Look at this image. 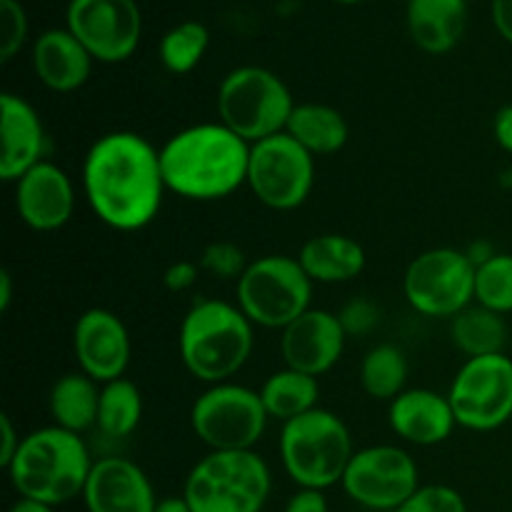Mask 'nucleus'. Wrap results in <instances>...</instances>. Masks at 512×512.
<instances>
[{"label":"nucleus","instance_id":"obj_1","mask_svg":"<svg viewBox=\"0 0 512 512\" xmlns=\"http://www.w3.org/2000/svg\"><path fill=\"white\" fill-rule=\"evenodd\" d=\"M168 193L160 150L145 135L113 130L83 160V195L95 218L118 233L143 230L158 218Z\"/></svg>","mask_w":512,"mask_h":512},{"label":"nucleus","instance_id":"obj_2","mask_svg":"<svg viewBox=\"0 0 512 512\" xmlns=\"http://www.w3.org/2000/svg\"><path fill=\"white\" fill-rule=\"evenodd\" d=\"M250 143L223 123H198L170 135L160 148L168 193L193 203L225 200L248 185Z\"/></svg>","mask_w":512,"mask_h":512},{"label":"nucleus","instance_id":"obj_3","mask_svg":"<svg viewBox=\"0 0 512 512\" xmlns=\"http://www.w3.org/2000/svg\"><path fill=\"white\" fill-rule=\"evenodd\" d=\"M95 460L80 435L48 425L23 435L13 463L5 468L18 498L45 505L70 503L83 498L85 483Z\"/></svg>","mask_w":512,"mask_h":512},{"label":"nucleus","instance_id":"obj_4","mask_svg":"<svg viewBox=\"0 0 512 512\" xmlns=\"http://www.w3.org/2000/svg\"><path fill=\"white\" fill-rule=\"evenodd\" d=\"M253 330L255 325L235 303L218 298L195 300L180 323V360L200 383H228L253 355Z\"/></svg>","mask_w":512,"mask_h":512},{"label":"nucleus","instance_id":"obj_5","mask_svg":"<svg viewBox=\"0 0 512 512\" xmlns=\"http://www.w3.org/2000/svg\"><path fill=\"white\" fill-rule=\"evenodd\" d=\"M278 453L285 475L298 488L328 490L343 483L355 448L343 418L333 410L315 408L283 423Z\"/></svg>","mask_w":512,"mask_h":512},{"label":"nucleus","instance_id":"obj_6","mask_svg":"<svg viewBox=\"0 0 512 512\" xmlns=\"http://www.w3.org/2000/svg\"><path fill=\"white\" fill-rule=\"evenodd\" d=\"M273 473L255 450H210L185 478L183 495L193 512H263Z\"/></svg>","mask_w":512,"mask_h":512},{"label":"nucleus","instance_id":"obj_7","mask_svg":"<svg viewBox=\"0 0 512 512\" xmlns=\"http://www.w3.org/2000/svg\"><path fill=\"white\" fill-rule=\"evenodd\" d=\"M218 120L245 143L285 133L295 100L278 73L260 65H240L218 85Z\"/></svg>","mask_w":512,"mask_h":512},{"label":"nucleus","instance_id":"obj_8","mask_svg":"<svg viewBox=\"0 0 512 512\" xmlns=\"http://www.w3.org/2000/svg\"><path fill=\"white\" fill-rule=\"evenodd\" d=\"M313 285L298 258L263 255L235 283V305L255 328L285 330L310 310Z\"/></svg>","mask_w":512,"mask_h":512},{"label":"nucleus","instance_id":"obj_9","mask_svg":"<svg viewBox=\"0 0 512 512\" xmlns=\"http://www.w3.org/2000/svg\"><path fill=\"white\" fill-rule=\"evenodd\" d=\"M270 415L260 390L228 380L208 385L190 408V428L208 450H255L268 430Z\"/></svg>","mask_w":512,"mask_h":512},{"label":"nucleus","instance_id":"obj_10","mask_svg":"<svg viewBox=\"0 0 512 512\" xmlns=\"http://www.w3.org/2000/svg\"><path fill=\"white\" fill-rule=\"evenodd\" d=\"M403 293L415 313L453 320L475 303V265L465 250L430 248L410 260Z\"/></svg>","mask_w":512,"mask_h":512},{"label":"nucleus","instance_id":"obj_11","mask_svg":"<svg viewBox=\"0 0 512 512\" xmlns=\"http://www.w3.org/2000/svg\"><path fill=\"white\" fill-rule=\"evenodd\" d=\"M455 420L473 433H493L512 420V355H485L460 365L448 390Z\"/></svg>","mask_w":512,"mask_h":512},{"label":"nucleus","instance_id":"obj_12","mask_svg":"<svg viewBox=\"0 0 512 512\" xmlns=\"http://www.w3.org/2000/svg\"><path fill=\"white\" fill-rule=\"evenodd\" d=\"M315 185V158L288 133L250 145L248 188L265 208L288 213L310 198Z\"/></svg>","mask_w":512,"mask_h":512},{"label":"nucleus","instance_id":"obj_13","mask_svg":"<svg viewBox=\"0 0 512 512\" xmlns=\"http://www.w3.org/2000/svg\"><path fill=\"white\" fill-rule=\"evenodd\" d=\"M340 485L360 508L395 512L420 488V470L398 445H368L355 450Z\"/></svg>","mask_w":512,"mask_h":512},{"label":"nucleus","instance_id":"obj_14","mask_svg":"<svg viewBox=\"0 0 512 512\" xmlns=\"http://www.w3.org/2000/svg\"><path fill=\"white\" fill-rule=\"evenodd\" d=\"M65 28L85 45L98 63H125L143 35L138 0H70Z\"/></svg>","mask_w":512,"mask_h":512},{"label":"nucleus","instance_id":"obj_15","mask_svg":"<svg viewBox=\"0 0 512 512\" xmlns=\"http://www.w3.org/2000/svg\"><path fill=\"white\" fill-rule=\"evenodd\" d=\"M73 353L80 373L105 385L125 378L133 343L123 320L105 308H90L73 325Z\"/></svg>","mask_w":512,"mask_h":512},{"label":"nucleus","instance_id":"obj_16","mask_svg":"<svg viewBox=\"0 0 512 512\" xmlns=\"http://www.w3.org/2000/svg\"><path fill=\"white\" fill-rule=\"evenodd\" d=\"M280 333V355L285 368L313 378L330 373L340 363L348 340L338 313L318 308H310Z\"/></svg>","mask_w":512,"mask_h":512},{"label":"nucleus","instance_id":"obj_17","mask_svg":"<svg viewBox=\"0 0 512 512\" xmlns=\"http://www.w3.org/2000/svg\"><path fill=\"white\" fill-rule=\"evenodd\" d=\"M15 185L18 218L35 233H55L65 228L75 213V185L53 160L30 168Z\"/></svg>","mask_w":512,"mask_h":512},{"label":"nucleus","instance_id":"obj_18","mask_svg":"<svg viewBox=\"0 0 512 512\" xmlns=\"http://www.w3.org/2000/svg\"><path fill=\"white\" fill-rule=\"evenodd\" d=\"M158 500L145 470L120 455L95 460L83 490L88 512H155Z\"/></svg>","mask_w":512,"mask_h":512},{"label":"nucleus","instance_id":"obj_19","mask_svg":"<svg viewBox=\"0 0 512 512\" xmlns=\"http://www.w3.org/2000/svg\"><path fill=\"white\" fill-rule=\"evenodd\" d=\"M0 180L18 183L30 168L45 160V128L43 118L23 95H0Z\"/></svg>","mask_w":512,"mask_h":512},{"label":"nucleus","instance_id":"obj_20","mask_svg":"<svg viewBox=\"0 0 512 512\" xmlns=\"http://www.w3.org/2000/svg\"><path fill=\"white\" fill-rule=\"evenodd\" d=\"M390 430L403 443L433 448L445 443L458 428L448 395L430 388H408L388 405Z\"/></svg>","mask_w":512,"mask_h":512},{"label":"nucleus","instance_id":"obj_21","mask_svg":"<svg viewBox=\"0 0 512 512\" xmlns=\"http://www.w3.org/2000/svg\"><path fill=\"white\" fill-rule=\"evenodd\" d=\"M93 55L68 28H48L33 40L30 65L40 83L53 93H75L93 73Z\"/></svg>","mask_w":512,"mask_h":512},{"label":"nucleus","instance_id":"obj_22","mask_svg":"<svg viewBox=\"0 0 512 512\" xmlns=\"http://www.w3.org/2000/svg\"><path fill=\"white\" fill-rule=\"evenodd\" d=\"M408 33L428 55H445L460 43L468 23V0H408Z\"/></svg>","mask_w":512,"mask_h":512},{"label":"nucleus","instance_id":"obj_23","mask_svg":"<svg viewBox=\"0 0 512 512\" xmlns=\"http://www.w3.org/2000/svg\"><path fill=\"white\" fill-rule=\"evenodd\" d=\"M300 265L313 283L338 285L360 278L368 265L365 248L350 235L323 233L303 243L298 253Z\"/></svg>","mask_w":512,"mask_h":512},{"label":"nucleus","instance_id":"obj_24","mask_svg":"<svg viewBox=\"0 0 512 512\" xmlns=\"http://www.w3.org/2000/svg\"><path fill=\"white\" fill-rule=\"evenodd\" d=\"M285 133L303 145L313 158L340 153L350 138L345 115L333 105L323 103H295Z\"/></svg>","mask_w":512,"mask_h":512},{"label":"nucleus","instance_id":"obj_25","mask_svg":"<svg viewBox=\"0 0 512 512\" xmlns=\"http://www.w3.org/2000/svg\"><path fill=\"white\" fill-rule=\"evenodd\" d=\"M100 408V383L88 378L85 373H65L50 388L48 410L53 425L83 435L85 430L95 428Z\"/></svg>","mask_w":512,"mask_h":512},{"label":"nucleus","instance_id":"obj_26","mask_svg":"<svg viewBox=\"0 0 512 512\" xmlns=\"http://www.w3.org/2000/svg\"><path fill=\"white\" fill-rule=\"evenodd\" d=\"M508 338L510 330L505 315L493 313L478 303L450 320V340H453L455 350H460L468 360L505 353Z\"/></svg>","mask_w":512,"mask_h":512},{"label":"nucleus","instance_id":"obj_27","mask_svg":"<svg viewBox=\"0 0 512 512\" xmlns=\"http://www.w3.org/2000/svg\"><path fill=\"white\" fill-rule=\"evenodd\" d=\"M318 398V378L298 373L293 368H283L278 373L268 375V380L260 388V400H263L270 420H280V423H290V420L315 410L318 408Z\"/></svg>","mask_w":512,"mask_h":512},{"label":"nucleus","instance_id":"obj_28","mask_svg":"<svg viewBox=\"0 0 512 512\" xmlns=\"http://www.w3.org/2000/svg\"><path fill=\"white\" fill-rule=\"evenodd\" d=\"M143 420V393L128 378H118L113 383L100 385L98 428L100 435L110 440H125L138 430Z\"/></svg>","mask_w":512,"mask_h":512},{"label":"nucleus","instance_id":"obj_29","mask_svg":"<svg viewBox=\"0 0 512 512\" xmlns=\"http://www.w3.org/2000/svg\"><path fill=\"white\" fill-rule=\"evenodd\" d=\"M360 388L368 398L393 403L408 390V358L393 343H380L360 363Z\"/></svg>","mask_w":512,"mask_h":512},{"label":"nucleus","instance_id":"obj_30","mask_svg":"<svg viewBox=\"0 0 512 512\" xmlns=\"http://www.w3.org/2000/svg\"><path fill=\"white\" fill-rule=\"evenodd\" d=\"M210 45V33L198 20H183L173 25L168 33L160 38L158 58L163 68L173 75L193 73L205 58Z\"/></svg>","mask_w":512,"mask_h":512},{"label":"nucleus","instance_id":"obj_31","mask_svg":"<svg viewBox=\"0 0 512 512\" xmlns=\"http://www.w3.org/2000/svg\"><path fill=\"white\" fill-rule=\"evenodd\" d=\"M475 303L493 313H512V255L495 253L475 268Z\"/></svg>","mask_w":512,"mask_h":512},{"label":"nucleus","instance_id":"obj_32","mask_svg":"<svg viewBox=\"0 0 512 512\" xmlns=\"http://www.w3.org/2000/svg\"><path fill=\"white\" fill-rule=\"evenodd\" d=\"M198 265L203 273H208L210 278L215 280H235L238 283L240 275L245 273V268L250 265V260L245 258L243 250L235 243H228V240H215V243H208L200 253Z\"/></svg>","mask_w":512,"mask_h":512},{"label":"nucleus","instance_id":"obj_33","mask_svg":"<svg viewBox=\"0 0 512 512\" xmlns=\"http://www.w3.org/2000/svg\"><path fill=\"white\" fill-rule=\"evenodd\" d=\"M28 38V13L20 0H0V63H10Z\"/></svg>","mask_w":512,"mask_h":512},{"label":"nucleus","instance_id":"obj_34","mask_svg":"<svg viewBox=\"0 0 512 512\" xmlns=\"http://www.w3.org/2000/svg\"><path fill=\"white\" fill-rule=\"evenodd\" d=\"M395 512H468V505L450 485H420Z\"/></svg>","mask_w":512,"mask_h":512},{"label":"nucleus","instance_id":"obj_35","mask_svg":"<svg viewBox=\"0 0 512 512\" xmlns=\"http://www.w3.org/2000/svg\"><path fill=\"white\" fill-rule=\"evenodd\" d=\"M338 320L348 338L370 335L380 325V308L368 298H353L338 310Z\"/></svg>","mask_w":512,"mask_h":512},{"label":"nucleus","instance_id":"obj_36","mask_svg":"<svg viewBox=\"0 0 512 512\" xmlns=\"http://www.w3.org/2000/svg\"><path fill=\"white\" fill-rule=\"evenodd\" d=\"M200 265L190 263V260H178V263L168 265L163 273V285L170 293H185V290L193 288L198 283Z\"/></svg>","mask_w":512,"mask_h":512},{"label":"nucleus","instance_id":"obj_37","mask_svg":"<svg viewBox=\"0 0 512 512\" xmlns=\"http://www.w3.org/2000/svg\"><path fill=\"white\" fill-rule=\"evenodd\" d=\"M283 512H330V505L325 498V490L298 488L290 495Z\"/></svg>","mask_w":512,"mask_h":512},{"label":"nucleus","instance_id":"obj_38","mask_svg":"<svg viewBox=\"0 0 512 512\" xmlns=\"http://www.w3.org/2000/svg\"><path fill=\"white\" fill-rule=\"evenodd\" d=\"M20 443H23V438H20L18 430H15L13 420H10V415L3 413L0 415V468L5 470L13 463Z\"/></svg>","mask_w":512,"mask_h":512},{"label":"nucleus","instance_id":"obj_39","mask_svg":"<svg viewBox=\"0 0 512 512\" xmlns=\"http://www.w3.org/2000/svg\"><path fill=\"white\" fill-rule=\"evenodd\" d=\"M490 18L500 38L512 45V0H490Z\"/></svg>","mask_w":512,"mask_h":512},{"label":"nucleus","instance_id":"obj_40","mask_svg":"<svg viewBox=\"0 0 512 512\" xmlns=\"http://www.w3.org/2000/svg\"><path fill=\"white\" fill-rule=\"evenodd\" d=\"M493 138L505 153L512 155V105H503V108L495 113Z\"/></svg>","mask_w":512,"mask_h":512},{"label":"nucleus","instance_id":"obj_41","mask_svg":"<svg viewBox=\"0 0 512 512\" xmlns=\"http://www.w3.org/2000/svg\"><path fill=\"white\" fill-rule=\"evenodd\" d=\"M495 253H498V250H495L490 243H485V240H480V243H473L468 250H465V255H468L470 263H473L475 268H480L483 263H488V260L493 258Z\"/></svg>","mask_w":512,"mask_h":512},{"label":"nucleus","instance_id":"obj_42","mask_svg":"<svg viewBox=\"0 0 512 512\" xmlns=\"http://www.w3.org/2000/svg\"><path fill=\"white\" fill-rule=\"evenodd\" d=\"M13 303V275L10 270H0V313H8Z\"/></svg>","mask_w":512,"mask_h":512},{"label":"nucleus","instance_id":"obj_43","mask_svg":"<svg viewBox=\"0 0 512 512\" xmlns=\"http://www.w3.org/2000/svg\"><path fill=\"white\" fill-rule=\"evenodd\" d=\"M155 512H193V510H190L185 495H168V498L158 500Z\"/></svg>","mask_w":512,"mask_h":512},{"label":"nucleus","instance_id":"obj_44","mask_svg":"<svg viewBox=\"0 0 512 512\" xmlns=\"http://www.w3.org/2000/svg\"><path fill=\"white\" fill-rule=\"evenodd\" d=\"M8 512H55V508H53V505L38 503V500L18 498L13 505H10Z\"/></svg>","mask_w":512,"mask_h":512},{"label":"nucleus","instance_id":"obj_45","mask_svg":"<svg viewBox=\"0 0 512 512\" xmlns=\"http://www.w3.org/2000/svg\"><path fill=\"white\" fill-rule=\"evenodd\" d=\"M335 3H343V5H355V3H363V0H335Z\"/></svg>","mask_w":512,"mask_h":512}]
</instances>
